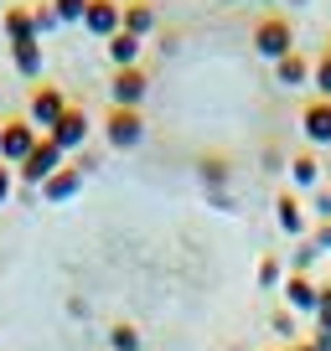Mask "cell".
I'll return each mask as SVG.
<instances>
[{"instance_id":"obj_12","label":"cell","mask_w":331,"mask_h":351,"mask_svg":"<svg viewBox=\"0 0 331 351\" xmlns=\"http://www.w3.org/2000/svg\"><path fill=\"white\" fill-rule=\"evenodd\" d=\"M0 26H5V42H42L36 36V21H32V5H5L0 11Z\"/></svg>"},{"instance_id":"obj_15","label":"cell","mask_w":331,"mask_h":351,"mask_svg":"<svg viewBox=\"0 0 331 351\" xmlns=\"http://www.w3.org/2000/svg\"><path fill=\"white\" fill-rule=\"evenodd\" d=\"M310 67H316V62H310L306 52H290V57H279V62H275V83L279 88H306L310 83Z\"/></svg>"},{"instance_id":"obj_2","label":"cell","mask_w":331,"mask_h":351,"mask_svg":"<svg viewBox=\"0 0 331 351\" xmlns=\"http://www.w3.org/2000/svg\"><path fill=\"white\" fill-rule=\"evenodd\" d=\"M36 140H42V130H36L26 114H16V119H0V160H5V165H21L26 155L36 150Z\"/></svg>"},{"instance_id":"obj_29","label":"cell","mask_w":331,"mask_h":351,"mask_svg":"<svg viewBox=\"0 0 331 351\" xmlns=\"http://www.w3.org/2000/svg\"><path fill=\"white\" fill-rule=\"evenodd\" d=\"M11 186H16V171L5 160H0V207H5V202H11Z\"/></svg>"},{"instance_id":"obj_13","label":"cell","mask_w":331,"mask_h":351,"mask_svg":"<svg viewBox=\"0 0 331 351\" xmlns=\"http://www.w3.org/2000/svg\"><path fill=\"white\" fill-rule=\"evenodd\" d=\"M124 36H135V42H145V36L155 32V5L150 0H124Z\"/></svg>"},{"instance_id":"obj_19","label":"cell","mask_w":331,"mask_h":351,"mask_svg":"<svg viewBox=\"0 0 331 351\" xmlns=\"http://www.w3.org/2000/svg\"><path fill=\"white\" fill-rule=\"evenodd\" d=\"M202 181H207L212 186V197H228V160H222V155H202Z\"/></svg>"},{"instance_id":"obj_4","label":"cell","mask_w":331,"mask_h":351,"mask_svg":"<svg viewBox=\"0 0 331 351\" xmlns=\"http://www.w3.org/2000/svg\"><path fill=\"white\" fill-rule=\"evenodd\" d=\"M57 171H62V150H57V145L47 140V134H42V140H36V150L26 155L21 165H16V176H21L26 186H47V181H52Z\"/></svg>"},{"instance_id":"obj_10","label":"cell","mask_w":331,"mask_h":351,"mask_svg":"<svg viewBox=\"0 0 331 351\" xmlns=\"http://www.w3.org/2000/svg\"><path fill=\"white\" fill-rule=\"evenodd\" d=\"M285 305L290 310H306V315H316V305H321V285L310 274H285Z\"/></svg>"},{"instance_id":"obj_21","label":"cell","mask_w":331,"mask_h":351,"mask_svg":"<svg viewBox=\"0 0 331 351\" xmlns=\"http://www.w3.org/2000/svg\"><path fill=\"white\" fill-rule=\"evenodd\" d=\"M310 88H316V99H331V52L316 57V67H310Z\"/></svg>"},{"instance_id":"obj_27","label":"cell","mask_w":331,"mask_h":351,"mask_svg":"<svg viewBox=\"0 0 331 351\" xmlns=\"http://www.w3.org/2000/svg\"><path fill=\"white\" fill-rule=\"evenodd\" d=\"M316 320H321V330H331V285H321V305H316Z\"/></svg>"},{"instance_id":"obj_17","label":"cell","mask_w":331,"mask_h":351,"mask_svg":"<svg viewBox=\"0 0 331 351\" xmlns=\"http://www.w3.org/2000/svg\"><path fill=\"white\" fill-rule=\"evenodd\" d=\"M11 62L21 77H32V83H42V42H16L11 47Z\"/></svg>"},{"instance_id":"obj_9","label":"cell","mask_w":331,"mask_h":351,"mask_svg":"<svg viewBox=\"0 0 331 351\" xmlns=\"http://www.w3.org/2000/svg\"><path fill=\"white\" fill-rule=\"evenodd\" d=\"M275 222H279V232H290V238H306V202H300L295 186H285L275 197Z\"/></svg>"},{"instance_id":"obj_20","label":"cell","mask_w":331,"mask_h":351,"mask_svg":"<svg viewBox=\"0 0 331 351\" xmlns=\"http://www.w3.org/2000/svg\"><path fill=\"white\" fill-rule=\"evenodd\" d=\"M109 351H140V330H135L130 320L109 326Z\"/></svg>"},{"instance_id":"obj_24","label":"cell","mask_w":331,"mask_h":351,"mask_svg":"<svg viewBox=\"0 0 331 351\" xmlns=\"http://www.w3.org/2000/svg\"><path fill=\"white\" fill-rule=\"evenodd\" d=\"M83 5H89V0H52V11H57V21H83Z\"/></svg>"},{"instance_id":"obj_3","label":"cell","mask_w":331,"mask_h":351,"mask_svg":"<svg viewBox=\"0 0 331 351\" xmlns=\"http://www.w3.org/2000/svg\"><path fill=\"white\" fill-rule=\"evenodd\" d=\"M145 93H150V73H145V67H114V77H109V104L114 109H140Z\"/></svg>"},{"instance_id":"obj_6","label":"cell","mask_w":331,"mask_h":351,"mask_svg":"<svg viewBox=\"0 0 331 351\" xmlns=\"http://www.w3.org/2000/svg\"><path fill=\"white\" fill-rule=\"evenodd\" d=\"M104 140H109L114 150H135V145L145 140L140 109H114V104H109V114H104Z\"/></svg>"},{"instance_id":"obj_23","label":"cell","mask_w":331,"mask_h":351,"mask_svg":"<svg viewBox=\"0 0 331 351\" xmlns=\"http://www.w3.org/2000/svg\"><path fill=\"white\" fill-rule=\"evenodd\" d=\"M259 285H264V289L285 285V263H279V258H259Z\"/></svg>"},{"instance_id":"obj_22","label":"cell","mask_w":331,"mask_h":351,"mask_svg":"<svg viewBox=\"0 0 331 351\" xmlns=\"http://www.w3.org/2000/svg\"><path fill=\"white\" fill-rule=\"evenodd\" d=\"M32 21H36V36L62 26V21H57V11H52V0H36V5H32Z\"/></svg>"},{"instance_id":"obj_1","label":"cell","mask_w":331,"mask_h":351,"mask_svg":"<svg viewBox=\"0 0 331 351\" xmlns=\"http://www.w3.org/2000/svg\"><path fill=\"white\" fill-rule=\"evenodd\" d=\"M254 52L259 57H269V62H279V57H290L295 52V26H290V16H279V11H269V16H259L254 21Z\"/></svg>"},{"instance_id":"obj_5","label":"cell","mask_w":331,"mask_h":351,"mask_svg":"<svg viewBox=\"0 0 331 351\" xmlns=\"http://www.w3.org/2000/svg\"><path fill=\"white\" fill-rule=\"evenodd\" d=\"M62 114H67V99H62V88H57V83H36L32 88V99H26V119H32L36 124V130H52V124L57 119H62Z\"/></svg>"},{"instance_id":"obj_31","label":"cell","mask_w":331,"mask_h":351,"mask_svg":"<svg viewBox=\"0 0 331 351\" xmlns=\"http://www.w3.org/2000/svg\"><path fill=\"white\" fill-rule=\"evenodd\" d=\"M285 351H316V346H310V341H290Z\"/></svg>"},{"instance_id":"obj_33","label":"cell","mask_w":331,"mask_h":351,"mask_svg":"<svg viewBox=\"0 0 331 351\" xmlns=\"http://www.w3.org/2000/svg\"><path fill=\"white\" fill-rule=\"evenodd\" d=\"M321 52H331V42H326V47H321Z\"/></svg>"},{"instance_id":"obj_8","label":"cell","mask_w":331,"mask_h":351,"mask_svg":"<svg viewBox=\"0 0 331 351\" xmlns=\"http://www.w3.org/2000/svg\"><path fill=\"white\" fill-rule=\"evenodd\" d=\"M119 26H124V5L119 0H89L83 5V32H93V36H119Z\"/></svg>"},{"instance_id":"obj_25","label":"cell","mask_w":331,"mask_h":351,"mask_svg":"<svg viewBox=\"0 0 331 351\" xmlns=\"http://www.w3.org/2000/svg\"><path fill=\"white\" fill-rule=\"evenodd\" d=\"M316 253H321V248H316V243L306 238V243H300V248H295V258H290V274H306V263L316 258Z\"/></svg>"},{"instance_id":"obj_30","label":"cell","mask_w":331,"mask_h":351,"mask_svg":"<svg viewBox=\"0 0 331 351\" xmlns=\"http://www.w3.org/2000/svg\"><path fill=\"white\" fill-rule=\"evenodd\" d=\"M310 243H316V248H321V253H326V248H331V222H321V228H316V232H310Z\"/></svg>"},{"instance_id":"obj_11","label":"cell","mask_w":331,"mask_h":351,"mask_svg":"<svg viewBox=\"0 0 331 351\" xmlns=\"http://www.w3.org/2000/svg\"><path fill=\"white\" fill-rule=\"evenodd\" d=\"M300 130L310 145H331V99H310L300 109Z\"/></svg>"},{"instance_id":"obj_14","label":"cell","mask_w":331,"mask_h":351,"mask_svg":"<svg viewBox=\"0 0 331 351\" xmlns=\"http://www.w3.org/2000/svg\"><path fill=\"white\" fill-rule=\"evenodd\" d=\"M321 155L316 150H295L290 155V186H300V191H310V186H321Z\"/></svg>"},{"instance_id":"obj_28","label":"cell","mask_w":331,"mask_h":351,"mask_svg":"<svg viewBox=\"0 0 331 351\" xmlns=\"http://www.w3.org/2000/svg\"><path fill=\"white\" fill-rule=\"evenodd\" d=\"M269 326H275L279 336H290V330H295V310H275V315H269Z\"/></svg>"},{"instance_id":"obj_26","label":"cell","mask_w":331,"mask_h":351,"mask_svg":"<svg viewBox=\"0 0 331 351\" xmlns=\"http://www.w3.org/2000/svg\"><path fill=\"white\" fill-rule=\"evenodd\" d=\"M310 212H316L321 222H331V186H316V197H310Z\"/></svg>"},{"instance_id":"obj_7","label":"cell","mask_w":331,"mask_h":351,"mask_svg":"<svg viewBox=\"0 0 331 351\" xmlns=\"http://www.w3.org/2000/svg\"><path fill=\"white\" fill-rule=\"evenodd\" d=\"M89 130H93V119H89V114H83V109H78V104H67V114H62V119H57L52 124V130H47V140H52L57 145V150H83V140H89Z\"/></svg>"},{"instance_id":"obj_18","label":"cell","mask_w":331,"mask_h":351,"mask_svg":"<svg viewBox=\"0 0 331 351\" xmlns=\"http://www.w3.org/2000/svg\"><path fill=\"white\" fill-rule=\"evenodd\" d=\"M109 62L114 67H140V42H135V36H109Z\"/></svg>"},{"instance_id":"obj_32","label":"cell","mask_w":331,"mask_h":351,"mask_svg":"<svg viewBox=\"0 0 331 351\" xmlns=\"http://www.w3.org/2000/svg\"><path fill=\"white\" fill-rule=\"evenodd\" d=\"M290 5H306V0H290Z\"/></svg>"},{"instance_id":"obj_16","label":"cell","mask_w":331,"mask_h":351,"mask_svg":"<svg viewBox=\"0 0 331 351\" xmlns=\"http://www.w3.org/2000/svg\"><path fill=\"white\" fill-rule=\"evenodd\" d=\"M78 191H83V171H78V165H62V171L42 186V197L47 202H67V197H78Z\"/></svg>"}]
</instances>
